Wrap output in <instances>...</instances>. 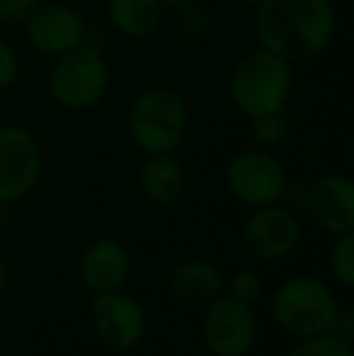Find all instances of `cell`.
Instances as JSON below:
<instances>
[{"label":"cell","mask_w":354,"mask_h":356,"mask_svg":"<svg viewBox=\"0 0 354 356\" xmlns=\"http://www.w3.org/2000/svg\"><path fill=\"white\" fill-rule=\"evenodd\" d=\"M301 240V223L296 213L282 204L257 207L241 228V248L252 262H277L293 252Z\"/></svg>","instance_id":"8"},{"label":"cell","mask_w":354,"mask_h":356,"mask_svg":"<svg viewBox=\"0 0 354 356\" xmlns=\"http://www.w3.org/2000/svg\"><path fill=\"white\" fill-rule=\"evenodd\" d=\"M138 182H141V192L146 194L148 202L156 207H168L182 197L187 175H184L179 160L172 158L170 153H153L141 165Z\"/></svg>","instance_id":"15"},{"label":"cell","mask_w":354,"mask_h":356,"mask_svg":"<svg viewBox=\"0 0 354 356\" xmlns=\"http://www.w3.org/2000/svg\"><path fill=\"white\" fill-rule=\"evenodd\" d=\"M308 218L330 235L354 233V184L345 175H323L306 187Z\"/></svg>","instance_id":"12"},{"label":"cell","mask_w":354,"mask_h":356,"mask_svg":"<svg viewBox=\"0 0 354 356\" xmlns=\"http://www.w3.org/2000/svg\"><path fill=\"white\" fill-rule=\"evenodd\" d=\"M260 47L284 61L308 63L318 58L335 34L330 0H260L255 13Z\"/></svg>","instance_id":"1"},{"label":"cell","mask_w":354,"mask_h":356,"mask_svg":"<svg viewBox=\"0 0 354 356\" xmlns=\"http://www.w3.org/2000/svg\"><path fill=\"white\" fill-rule=\"evenodd\" d=\"M5 289H8V264H5V259L0 257V298H3Z\"/></svg>","instance_id":"25"},{"label":"cell","mask_w":354,"mask_h":356,"mask_svg":"<svg viewBox=\"0 0 354 356\" xmlns=\"http://www.w3.org/2000/svg\"><path fill=\"white\" fill-rule=\"evenodd\" d=\"M5 207H8V204H3V202H0V223H3V220H5V216H8V213H5Z\"/></svg>","instance_id":"26"},{"label":"cell","mask_w":354,"mask_h":356,"mask_svg":"<svg viewBox=\"0 0 354 356\" xmlns=\"http://www.w3.org/2000/svg\"><path fill=\"white\" fill-rule=\"evenodd\" d=\"M129 272H131V257L127 245L117 238H99L90 243L78 262V277L92 293L124 289Z\"/></svg>","instance_id":"13"},{"label":"cell","mask_w":354,"mask_h":356,"mask_svg":"<svg viewBox=\"0 0 354 356\" xmlns=\"http://www.w3.org/2000/svg\"><path fill=\"white\" fill-rule=\"evenodd\" d=\"M330 264L332 277L337 279V284H342L345 289L354 286V233H342L335 235V243L330 248Z\"/></svg>","instance_id":"18"},{"label":"cell","mask_w":354,"mask_h":356,"mask_svg":"<svg viewBox=\"0 0 354 356\" xmlns=\"http://www.w3.org/2000/svg\"><path fill=\"white\" fill-rule=\"evenodd\" d=\"M109 88V66L104 56L95 47L83 42L81 47L71 49L58 56L56 66L49 75V92L56 99L58 107L90 109L102 102Z\"/></svg>","instance_id":"5"},{"label":"cell","mask_w":354,"mask_h":356,"mask_svg":"<svg viewBox=\"0 0 354 356\" xmlns=\"http://www.w3.org/2000/svg\"><path fill=\"white\" fill-rule=\"evenodd\" d=\"M24 32L37 51L56 58L86 42L81 13L66 3H39L24 19Z\"/></svg>","instance_id":"11"},{"label":"cell","mask_w":354,"mask_h":356,"mask_svg":"<svg viewBox=\"0 0 354 356\" xmlns=\"http://www.w3.org/2000/svg\"><path fill=\"white\" fill-rule=\"evenodd\" d=\"M189 112L184 97L172 88L141 92L129 112V136L146 155L172 153L184 141Z\"/></svg>","instance_id":"4"},{"label":"cell","mask_w":354,"mask_h":356,"mask_svg":"<svg viewBox=\"0 0 354 356\" xmlns=\"http://www.w3.org/2000/svg\"><path fill=\"white\" fill-rule=\"evenodd\" d=\"M92 325L99 342L114 352H131L143 342L146 334V313L134 296L119 291L95 293Z\"/></svg>","instance_id":"10"},{"label":"cell","mask_w":354,"mask_h":356,"mask_svg":"<svg viewBox=\"0 0 354 356\" xmlns=\"http://www.w3.org/2000/svg\"><path fill=\"white\" fill-rule=\"evenodd\" d=\"M42 175V148L22 127H0V202L27 197Z\"/></svg>","instance_id":"9"},{"label":"cell","mask_w":354,"mask_h":356,"mask_svg":"<svg viewBox=\"0 0 354 356\" xmlns=\"http://www.w3.org/2000/svg\"><path fill=\"white\" fill-rule=\"evenodd\" d=\"M172 293L187 305H209L223 293L226 279L207 259H187L177 264L170 279Z\"/></svg>","instance_id":"14"},{"label":"cell","mask_w":354,"mask_h":356,"mask_svg":"<svg viewBox=\"0 0 354 356\" xmlns=\"http://www.w3.org/2000/svg\"><path fill=\"white\" fill-rule=\"evenodd\" d=\"M158 0H107V19L122 37H151L161 24Z\"/></svg>","instance_id":"16"},{"label":"cell","mask_w":354,"mask_h":356,"mask_svg":"<svg viewBox=\"0 0 354 356\" xmlns=\"http://www.w3.org/2000/svg\"><path fill=\"white\" fill-rule=\"evenodd\" d=\"M272 318L284 332L303 339L330 332L340 310L335 291L325 282L308 274L284 279L272 293Z\"/></svg>","instance_id":"3"},{"label":"cell","mask_w":354,"mask_h":356,"mask_svg":"<svg viewBox=\"0 0 354 356\" xmlns=\"http://www.w3.org/2000/svg\"><path fill=\"white\" fill-rule=\"evenodd\" d=\"M287 184L284 165L267 150L248 148L228 160L226 187L246 207L257 209L282 204Z\"/></svg>","instance_id":"6"},{"label":"cell","mask_w":354,"mask_h":356,"mask_svg":"<svg viewBox=\"0 0 354 356\" xmlns=\"http://www.w3.org/2000/svg\"><path fill=\"white\" fill-rule=\"evenodd\" d=\"M257 339V315L252 303L218 296L207 305L202 342L211 356H246Z\"/></svg>","instance_id":"7"},{"label":"cell","mask_w":354,"mask_h":356,"mask_svg":"<svg viewBox=\"0 0 354 356\" xmlns=\"http://www.w3.org/2000/svg\"><path fill=\"white\" fill-rule=\"evenodd\" d=\"M228 286V296L238 300H246V303H255L257 298L262 296V277L252 269H241L231 277V282L226 284Z\"/></svg>","instance_id":"19"},{"label":"cell","mask_w":354,"mask_h":356,"mask_svg":"<svg viewBox=\"0 0 354 356\" xmlns=\"http://www.w3.org/2000/svg\"><path fill=\"white\" fill-rule=\"evenodd\" d=\"M330 332L337 334L340 339H345V342H352L354 339V310L352 308H342L340 305Z\"/></svg>","instance_id":"23"},{"label":"cell","mask_w":354,"mask_h":356,"mask_svg":"<svg viewBox=\"0 0 354 356\" xmlns=\"http://www.w3.org/2000/svg\"><path fill=\"white\" fill-rule=\"evenodd\" d=\"M161 8H168V10H187L192 8L194 0H158Z\"/></svg>","instance_id":"24"},{"label":"cell","mask_w":354,"mask_h":356,"mask_svg":"<svg viewBox=\"0 0 354 356\" xmlns=\"http://www.w3.org/2000/svg\"><path fill=\"white\" fill-rule=\"evenodd\" d=\"M42 0H0V19L8 24L24 22Z\"/></svg>","instance_id":"21"},{"label":"cell","mask_w":354,"mask_h":356,"mask_svg":"<svg viewBox=\"0 0 354 356\" xmlns=\"http://www.w3.org/2000/svg\"><path fill=\"white\" fill-rule=\"evenodd\" d=\"M287 356H354V349L352 342H345L332 332H323L298 339Z\"/></svg>","instance_id":"17"},{"label":"cell","mask_w":354,"mask_h":356,"mask_svg":"<svg viewBox=\"0 0 354 356\" xmlns=\"http://www.w3.org/2000/svg\"><path fill=\"white\" fill-rule=\"evenodd\" d=\"M236 3H246V5H257L260 0H236Z\"/></svg>","instance_id":"27"},{"label":"cell","mask_w":354,"mask_h":356,"mask_svg":"<svg viewBox=\"0 0 354 356\" xmlns=\"http://www.w3.org/2000/svg\"><path fill=\"white\" fill-rule=\"evenodd\" d=\"M291 88V63L262 47L238 61L228 83L233 104L250 119L282 112L289 102Z\"/></svg>","instance_id":"2"},{"label":"cell","mask_w":354,"mask_h":356,"mask_svg":"<svg viewBox=\"0 0 354 356\" xmlns=\"http://www.w3.org/2000/svg\"><path fill=\"white\" fill-rule=\"evenodd\" d=\"M252 122V138L262 145H277L287 138V124L279 114H262V117L250 119Z\"/></svg>","instance_id":"20"},{"label":"cell","mask_w":354,"mask_h":356,"mask_svg":"<svg viewBox=\"0 0 354 356\" xmlns=\"http://www.w3.org/2000/svg\"><path fill=\"white\" fill-rule=\"evenodd\" d=\"M17 75H19L17 54H15L5 42H0V92L13 85L15 80H17Z\"/></svg>","instance_id":"22"}]
</instances>
